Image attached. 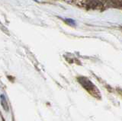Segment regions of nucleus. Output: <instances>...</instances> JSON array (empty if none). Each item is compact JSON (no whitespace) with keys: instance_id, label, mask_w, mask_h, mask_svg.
Returning a JSON list of instances; mask_svg holds the SVG:
<instances>
[{"instance_id":"3","label":"nucleus","mask_w":122,"mask_h":121,"mask_svg":"<svg viewBox=\"0 0 122 121\" xmlns=\"http://www.w3.org/2000/svg\"><path fill=\"white\" fill-rule=\"evenodd\" d=\"M2 120H3V121H5V120H4L3 118H2Z\"/></svg>"},{"instance_id":"1","label":"nucleus","mask_w":122,"mask_h":121,"mask_svg":"<svg viewBox=\"0 0 122 121\" xmlns=\"http://www.w3.org/2000/svg\"><path fill=\"white\" fill-rule=\"evenodd\" d=\"M78 82L80 83L84 88L87 90L90 94H92L93 96H96V94H99V91L97 89V88L94 85V84L92 82L89 78L86 77H79L78 78Z\"/></svg>"},{"instance_id":"2","label":"nucleus","mask_w":122,"mask_h":121,"mask_svg":"<svg viewBox=\"0 0 122 121\" xmlns=\"http://www.w3.org/2000/svg\"><path fill=\"white\" fill-rule=\"evenodd\" d=\"M0 97H1V104L2 106L3 109L5 110V111H9V106H8V103H7V101L5 99V96H4L3 94H2V95L0 96Z\"/></svg>"}]
</instances>
